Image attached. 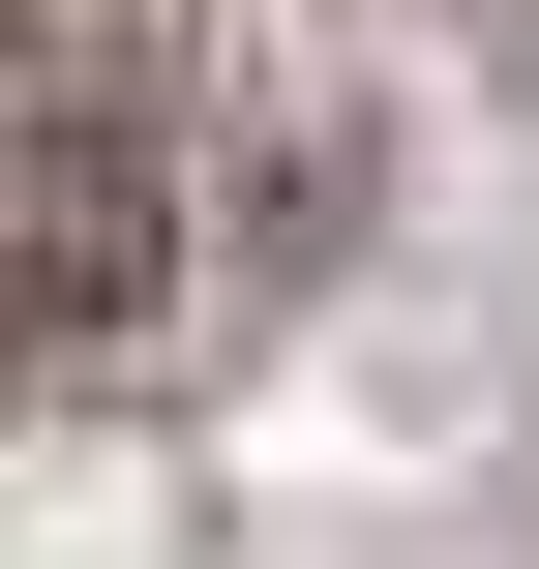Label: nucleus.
I'll return each instance as SVG.
<instances>
[{
	"label": "nucleus",
	"mask_w": 539,
	"mask_h": 569,
	"mask_svg": "<svg viewBox=\"0 0 539 569\" xmlns=\"http://www.w3.org/2000/svg\"><path fill=\"white\" fill-rule=\"evenodd\" d=\"M180 210H240L210 0H30V360H60V390H120V360H150Z\"/></svg>",
	"instance_id": "f257e3e1"
}]
</instances>
